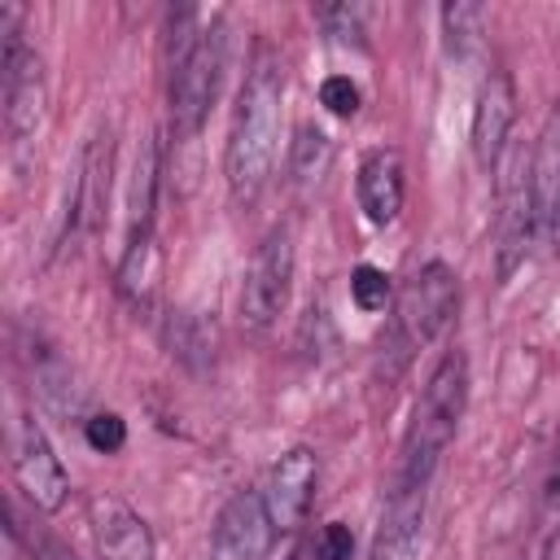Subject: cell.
I'll use <instances>...</instances> for the list:
<instances>
[{
    "instance_id": "1",
    "label": "cell",
    "mask_w": 560,
    "mask_h": 560,
    "mask_svg": "<svg viewBox=\"0 0 560 560\" xmlns=\"http://www.w3.org/2000/svg\"><path fill=\"white\" fill-rule=\"evenodd\" d=\"M280 109H284V70L271 52H262L236 96L228 153H223V175L241 206H249L271 179L280 149Z\"/></svg>"
},
{
    "instance_id": "2",
    "label": "cell",
    "mask_w": 560,
    "mask_h": 560,
    "mask_svg": "<svg viewBox=\"0 0 560 560\" xmlns=\"http://www.w3.org/2000/svg\"><path fill=\"white\" fill-rule=\"evenodd\" d=\"M468 402V359L464 350H446L442 363L433 368L411 424L402 433V451H398V468H394V490L389 494H411V490H429L438 459L446 455L459 416Z\"/></svg>"
},
{
    "instance_id": "3",
    "label": "cell",
    "mask_w": 560,
    "mask_h": 560,
    "mask_svg": "<svg viewBox=\"0 0 560 560\" xmlns=\"http://www.w3.org/2000/svg\"><path fill=\"white\" fill-rule=\"evenodd\" d=\"M13 9L0 4V114H4V136L18 144L26 136L39 131L44 109H48V79H44V61L39 52L18 35L13 26Z\"/></svg>"
},
{
    "instance_id": "4",
    "label": "cell",
    "mask_w": 560,
    "mask_h": 560,
    "mask_svg": "<svg viewBox=\"0 0 560 560\" xmlns=\"http://www.w3.org/2000/svg\"><path fill=\"white\" fill-rule=\"evenodd\" d=\"M219 70H223V31L210 26L201 31V39L166 61V101H171V131H175V144H192L206 114H210V101L219 92Z\"/></svg>"
},
{
    "instance_id": "5",
    "label": "cell",
    "mask_w": 560,
    "mask_h": 560,
    "mask_svg": "<svg viewBox=\"0 0 560 560\" xmlns=\"http://www.w3.org/2000/svg\"><path fill=\"white\" fill-rule=\"evenodd\" d=\"M459 306V289H455V271L446 262H424L402 289H398V306H394V337L402 346V359L429 341H438L446 332V324L455 319Z\"/></svg>"
},
{
    "instance_id": "6",
    "label": "cell",
    "mask_w": 560,
    "mask_h": 560,
    "mask_svg": "<svg viewBox=\"0 0 560 560\" xmlns=\"http://www.w3.org/2000/svg\"><path fill=\"white\" fill-rule=\"evenodd\" d=\"M293 267H298V249H293V232L284 223H276L262 245L249 258L245 284H241V319L262 332L280 319V311L289 306V289H293Z\"/></svg>"
},
{
    "instance_id": "7",
    "label": "cell",
    "mask_w": 560,
    "mask_h": 560,
    "mask_svg": "<svg viewBox=\"0 0 560 560\" xmlns=\"http://www.w3.org/2000/svg\"><path fill=\"white\" fill-rule=\"evenodd\" d=\"M9 472H13V486L22 490V499L39 512H57L70 494V477L31 411H18L9 424Z\"/></svg>"
},
{
    "instance_id": "8",
    "label": "cell",
    "mask_w": 560,
    "mask_h": 560,
    "mask_svg": "<svg viewBox=\"0 0 560 560\" xmlns=\"http://www.w3.org/2000/svg\"><path fill=\"white\" fill-rule=\"evenodd\" d=\"M271 538H276V525L267 516L262 490H236L214 516L210 560H267Z\"/></svg>"
},
{
    "instance_id": "9",
    "label": "cell",
    "mask_w": 560,
    "mask_h": 560,
    "mask_svg": "<svg viewBox=\"0 0 560 560\" xmlns=\"http://www.w3.org/2000/svg\"><path fill=\"white\" fill-rule=\"evenodd\" d=\"M315 481H319V459L311 446H293L271 464L267 486H262V503H267V516L276 529L302 525V516L315 499Z\"/></svg>"
},
{
    "instance_id": "10",
    "label": "cell",
    "mask_w": 560,
    "mask_h": 560,
    "mask_svg": "<svg viewBox=\"0 0 560 560\" xmlns=\"http://www.w3.org/2000/svg\"><path fill=\"white\" fill-rule=\"evenodd\" d=\"M88 516L101 560H153V534L136 508H127L114 494H96L88 503Z\"/></svg>"
},
{
    "instance_id": "11",
    "label": "cell",
    "mask_w": 560,
    "mask_h": 560,
    "mask_svg": "<svg viewBox=\"0 0 560 560\" xmlns=\"http://www.w3.org/2000/svg\"><path fill=\"white\" fill-rule=\"evenodd\" d=\"M529 188H534V223L547 245L560 249V109L542 122L534 162H529Z\"/></svg>"
},
{
    "instance_id": "12",
    "label": "cell",
    "mask_w": 560,
    "mask_h": 560,
    "mask_svg": "<svg viewBox=\"0 0 560 560\" xmlns=\"http://www.w3.org/2000/svg\"><path fill=\"white\" fill-rule=\"evenodd\" d=\"M516 118V96L508 74H490L477 92V109H472V153L481 171H494L503 149H508V131Z\"/></svg>"
},
{
    "instance_id": "13",
    "label": "cell",
    "mask_w": 560,
    "mask_h": 560,
    "mask_svg": "<svg viewBox=\"0 0 560 560\" xmlns=\"http://www.w3.org/2000/svg\"><path fill=\"white\" fill-rule=\"evenodd\" d=\"M529 232H538V223H534V188H529V171H525V158H521L516 171H512V179L503 184V214H499V280H512V271L525 262Z\"/></svg>"
},
{
    "instance_id": "14",
    "label": "cell",
    "mask_w": 560,
    "mask_h": 560,
    "mask_svg": "<svg viewBox=\"0 0 560 560\" xmlns=\"http://www.w3.org/2000/svg\"><path fill=\"white\" fill-rule=\"evenodd\" d=\"M402 188H407V179H402L398 149H385V144L368 149L359 162V206H363L368 223H376V228L394 223L402 210Z\"/></svg>"
},
{
    "instance_id": "15",
    "label": "cell",
    "mask_w": 560,
    "mask_h": 560,
    "mask_svg": "<svg viewBox=\"0 0 560 560\" xmlns=\"http://www.w3.org/2000/svg\"><path fill=\"white\" fill-rule=\"evenodd\" d=\"M424 499L429 490L389 494V508L372 538V560H416L420 538H424Z\"/></svg>"
},
{
    "instance_id": "16",
    "label": "cell",
    "mask_w": 560,
    "mask_h": 560,
    "mask_svg": "<svg viewBox=\"0 0 560 560\" xmlns=\"http://www.w3.org/2000/svg\"><path fill=\"white\" fill-rule=\"evenodd\" d=\"M118 289H122V298L136 311L153 302V289H158V245H153V232L127 245L122 267H118Z\"/></svg>"
},
{
    "instance_id": "17",
    "label": "cell",
    "mask_w": 560,
    "mask_h": 560,
    "mask_svg": "<svg viewBox=\"0 0 560 560\" xmlns=\"http://www.w3.org/2000/svg\"><path fill=\"white\" fill-rule=\"evenodd\" d=\"M153 188H158V144L140 140L136 153V171H131V228H127V245L149 236L153 223Z\"/></svg>"
},
{
    "instance_id": "18",
    "label": "cell",
    "mask_w": 560,
    "mask_h": 560,
    "mask_svg": "<svg viewBox=\"0 0 560 560\" xmlns=\"http://www.w3.org/2000/svg\"><path fill=\"white\" fill-rule=\"evenodd\" d=\"M328 158H332V144L319 127L302 122L298 127V140H293V153H289V175L293 184H319V175L328 171Z\"/></svg>"
},
{
    "instance_id": "19",
    "label": "cell",
    "mask_w": 560,
    "mask_h": 560,
    "mask_svg": "<svg viewBox=\"0 0 560 560\" xmlns=\"http://www.w3.org/2000/svg\"><path fill=\"white\" fill-rule=\"evenodd\" d=\"M350 298H354L359 311H385V302H389V280H385V271L372 267V262L354 267V276H350Z\"/></svg>"
},
{
    "instance_id": "20",
    "label": "cell",
    "mask_w": 560,
    "mask_h": 560,
    "mask_svg": "<svg viewBox=\"0 0 560 560\" xmlns=\"http://www.w3.org/2000/svg\"><path fill=\"white\" fill-rule=\"evenodd\" d=\"M83 438H88L92 451L114 455V451H122V442H127V424H122V416L101 411V416H92V420L83 424Z\"/></svg>"
},
{
    "instance_id": "21",
    "label": "cell",
    "mask_w": 560,
    "mask_h": 560,
    "mask_svg": "<svg viewBox=\"0 0 560 560\" xmlns=\"http://www.w3.org/2000/svg\"><path fill=\"white\" fill-rule=\"evenodd\" d=\"M9 525H13V538L31 551V560H79V556H74L66 542H57L52 534H44V529H26V525L18 521V512L9 516Z\"/></svg>"
},
{
    "instance_id": "22",
    "label": "cell",
    "mask_w": 560,
    "mask_h": 560,
    "mask_svg": "<svg viewBox=\"0 0 560 560\" xmlns=\"http://www.w3.org/2000/svg\"><path fill=\"white\" fill-rule=\"evenodd\" d=\"M442 26H446V35L455 44H468V39L481 35V9L477 4H446L442 9Z\"/></svg>"
},
{
    "instance_id": "23",
    "label": "cell",
    "mask_w": 560,
    "mask_h": 560,
    "mask_svg": "<svg viewBox=\"0 0 560 560\" xmlns=\"http://www.w3.org/2000/svg\"><path fill=\"white\" fill-rule=\"evenodd\" d=\"M319 101H324V109H328V114H337V118H350V114L359 109V88H354L346 74H332V79H324V88H319Z\"/></svg>"
},
{
    "instance_id": "24",
    "label": "cell",
    "mask_w": 560,
    "mask_h": 560,
    "mask_svg": "<svg viewBox=\"0 0 560 560\" xmlns=\"http://www.w3.org/2000/svg\"><path fill=\"white\" fill-rule=\"evenodd\" d=\"M350 551H354V534L341 521H328L315 538V560H350Z\"/></svg>"
},
{
    "instance_id": "25",
    "label": "cell",
    "mask_w": 560,
    "mask_h": 560,
    "mask_svg": "<svg viewBox=\"0 0 560 560\" xmlns=\"http://www.w3.org/2000/svg\"><path fill=\"white\" fill-rule=\"evenodd\" d=\"M547 494H542V503H547V516H556L560 512V446H556V464H551V472H547V486H542Z\"/></svg>"
}]
</instances>
